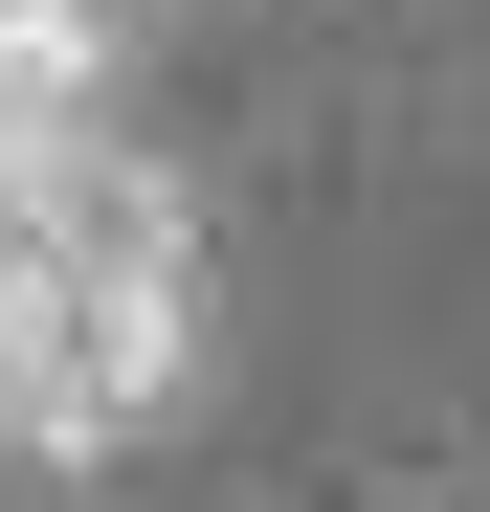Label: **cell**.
Here are the masks:
<instances>
[{
  "label": "cell",
  "instance_id": "obj_1",
  "mask_svg": "<svg viewBox=\"0 0 490 512\" xmlns=\"http://www.w3.org/2000/svg\"><path fill=\"white\" fill-rule=\"evenodd\" d=\"M201 334H223V245L134 134L23 179L0 201V468H134L201 401Z\"/></svg>",
  "mask_w": 490,
  "mask_h": 512
},
{
  "label": "cell",
  "instance_id": "obj_2",
  "mask_svg": "<svg viewBox=\"0 0 490 512\" xmlns=\"http://www.w3.org/2000/svg\"><path fill=\"white\" fill-rule=\"evenodd\" d=\"M134 134V23L112 0H0V201Z\"/></svg>",
  "mask_w": 490,
  "mask_h": 512
},
{
  "label": "cell",
  "instance_id": "obj_3",
  "mask_svg": "<svg viewBox=\"0 0 490 512\" xmlns=\"http://www.w3.org/2000/svg\"><path fill=\"white\" fill-rule=\"evenodd\" d=\"M424 512H446V490H424Z\"/></svg>",
  "mask_w": 490,
  "mask_h": 512
}]
</instances>
